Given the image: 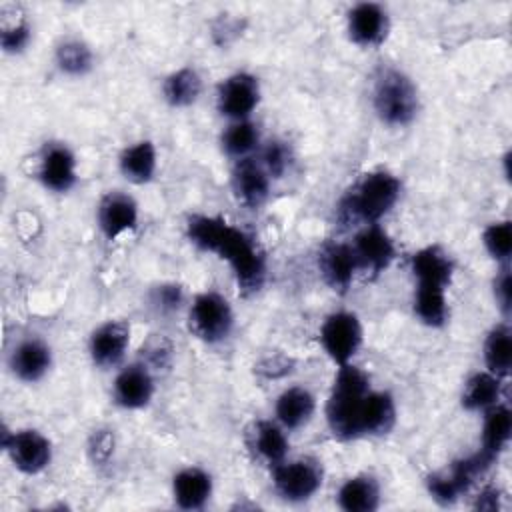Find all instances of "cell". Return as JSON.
<instances>
[{
    "label": "cell",
    "instance_id": "e575fe53",
    "mask_svg": "<svg viewBox=\"0 0 512 512\" xmlns=\"http://www.w3.org/2000/svg\"><path fill=\"white\" fill-rule=\"evenodd\" d=\"M482 242H484L488 254L494 260L508 262L510 252H512V224H510V220L490 224L482 234Z\"/></svg>",
    "mask_w": 512,
    "mask_h": 512
},
{
    "label": "cell",
    "instance_id": "9a60e30c",
    "mask_svg": "<svg viewBox=\"0 0 512 512\" xmlns=\"http://www.w3.org/2000/svg\"><path fill=\"white\" fill-rule=\"evenodd\" d=\"M232 190L244 206L258 208L268 198L270 174L254 158H242L232 170Z\"/></svg>",
    "mask_w": 512,
    "mask_h": 512
},
{
    "label": "cell",
    "instance_id": "836d02e7",
    "mask_svg": "<svg viewBox=\"0 0 512 512\" xmlns=\"http://www.w3.org/2000/svg\"><path fill=\"white\" fill-rule=\"evenodd\" d=\"M56 64L64 74L82 76L92 68V52L80 40H64L56 48Z\"/></svg>",
    "mask_w": 512,
    "mask_h": 512
},
{
    "label": "cell",
    "instance_id": "7a4b0ae2",
    "mask_svg": "<svg viewBox=\"0 0 512 512\" xmlns=\"http://www.w3.org/2000/svg\"><path fill=\"white\" fill-rule=\"evenodd\" d=\"M368 392V376L360 368L352 364H342L338 368L332 392L326 402L328 428L338 440H354L362 436L360 414Z\"/></svg>",
    "mask_w": 512,
    "mask_h": 512
},
{
    "label": "cell",
    "instance_id": "ac0fdd59",
    "mask_svg": "<svg viewBox=\"0 0 512 512\" xmlns=\"http://www.w3.org/2000/svg\"><path fill=\"white\" fill-rule=\"evenodd\" d=\"M154 394V380L146 366L134 364L124 368L114 380V400L122 408H142Z\"/></svg>",
    "mask_w": 512,
    "mask_h": 512
},
{
    "label": "cell",
    "instance_id": "7402d4cb",
    "mask_svg": "<svg viewBox=\"0 0 512 512\" xmlns=\"http://www.w3.org/2000/svg\"><path fill=\"white\" fill-rule=\"evenodd\" d=\"M396 422V408L394 400L388 392H374L370 390L364 398L362 404V414H360V434L366 436H376V434H386L392 430Z\"/></svg>",
    "mask_w": 512,
    "mask_h": 512
},
{
    "label": "cell",
    "instance_id": "4dcf8cb0",
    "mask_svg": "<svg viewBox=\"0 0 512 512\" xmlns=\"http://www.w3.org/2000/svg\"><path fill=\"white\" fill-rule=\"evenodd\" d=\"M414 312L428 326H442L448 316L446 288L436 284H420L414 294Z\"/></svg>",
    "mask_w": 512,
    "mask_h": 512
},
{
    "label": "cell",
    "instance_id": "d590c367",
    "mask_svg": "<svg viewBox=\"0 0 512 512\" xmlns=\"http://www.w3.org/2000/svg\"><path fill=\"white\" fill-rule=\"evenodd\" d=\"M114 454V434L108 428H98L88 440V458L94 466H106Z\"/></svg>",
    "mask_w": 512,
    "mask_h": 512
},
{
    "label": "cell",
    "instance_id": "4fadbf2b",
    "mask_svg": "<svg viewBox=\"0 0 512 512\" xmlns=\"http://www.w3.org/2000/svg\"><path fill=\"white\" fill-rule=\"evenodd\" d=\"M318 268H320L324 282L332 290L346 292L354 280L356 270H358V262H356L352 244L328 242L326 246H322V250L318 254Z\"/></svg>",
    "mask_w": 512,
    "mask_h": 512
},
{
    "label": "cell",
    "instance_id": "f1b7e54d",
    "mask_svg": "<svg viewBox=\"0 0 512 512\" xmlns=\"http://www.w3.org/2000/svg\"><path fill=\"white\" fill-rule=\"evenodd\" d=\"M200 92H202V80L194 68H180L172 72L162 86V94L166 102L174 108L194 104Z\"/></svg>",
    "mask_w": 512,
    "mask_h": 512
},
{
    "label": "cell",
    "instance_id": "1f68e13d",
    "mask_svg": "<svg viewBox=\"0 0 512 512\" xmlns=\"http://www.w3.org/2000/svg\"><path fill=\"white\" fill-rule=\"evenodd\" d=\"M258 128L248 120H234L222 134V148L228 156L248 158V154L258 146Z\"/></svg>",
    "mask_w": 512,
    "mask_h": 512
},
{
    "label": "cell",
    "instance_id": "3957f363",
    "mask_svg": "<svg viewBox=\"0 0 512 512\" xmlns=\"http://www.w3.org/2000/svg\"><path fill=\"white\" fill-rule=\"evenodd\" d=\"M400 196V180L386 170H372L342 198L338 218L344 224H376Z\"/></svg>",
    "mask_w": 512,
    "mask_h": 512
},
{
    "label": "cell",
    "instance_id": "7c38bea8",
    "mask_svg": "<svg viewBox=\"0 0 512 512\" xmlns=\"http://www.w3.org/2000/svg\"><path fill=\"white\" fill-rule=\"evenodd\" d=\"M130 344V324L122 320H110L100 324L90 336V358L100 368L116 366Z\"/></svg>",
    "mask_w": 512,
    "mask_h": 512
},
{
    "label": "cell",
    "instance_id": "44dd1931",
    "mask_svg": "<svg viewBox=\"0 0 512 512\" xmlns=\"http://www.w3.org/2000/svg\"><path fill=\"white\" fill-rule=\"evenodd\" d=\"M52 362L50 348L40 340H24L20 342L10 358L12 372L24 382L40 380Z\"/></svg>",
    "mask_w": 512,
    "mask_h": 512
},
{
    "label": "cell",
    "instance_id": "ab89813d",
    "mask_svg": "<svg viewBox=\"0 0 512 512\" xmlns=\"http://www.w3.org/2000/svg\"><path fill=\"white\" fill-rule=\"evenodd\" d=\"M500 490L496 486H486L478 496H476V502H474V508L476 510H486V512H494L500 508Z\"/></svg>",
    "mask_w": 512,
    "mask_h": 512
},
{
    "label": "cell",
    "instance_id": "d6a6232c",
    "mask_svg": "<svg viewBox=\"0 0 512 512\" xmlns=\"http://www.w3.org/2000/svg\"><path fill=\"white\" fill-rule=\"evenodd\" d=\"M2 32L0 44L6 52H20L30 40V26L14 4L2 6Z\"/></svg>",
    "mask_w": 512,
    "mask_h": 512
},
{
    "label": "cell",
    "instance_id": "cb8c5ba5",
    "mask_svg": "<svg viewBox=\"0 0 512 512\" xmlns=\"http://www.w3.org/2000/svg\"><path fill=\"white\" fill-rule=\"evenodd\" d=\"M510 434H512V414L508 406L494 404L486 408L480 452L494 462L498 454L508 446Z\"/></svg>",
    "mask_w": 512,
    "mask_h": 512
},
{
    "label": "cell",
    "instance_id": "52a82bcc",
    "mask_svg": "<svg viewBox=\"0 0 512 512\" xmlns=\"http://www.w3.org/2000/svg\"><path fill=\"white\" fill-rule=\"evenodd\" d=\"M272 482L282 498L290 502H302L314 496L322 486V466L312 458L280 462L274 466Z\"/></svg>",
    "mask_w": 512,
    "mask_h": 512
},
{
    "label": "cell",
    "instance_id": "f35d334b",
    "mask_svg": "<svg viewBox=\"0 0 512 512\" xmlns=\"http://www.w3.org/2000/svg\"><path fill=\"white\" fill-rule=\"evenodd\" d=\"M182 302V290L178 284H164L156 290L154 294V304L162 310V312H172L178 308V304Z\"/></svg>",
    "mask_w": 512,
    "mask_h": 512
},
{
    "label": "cell",
    "instance_id": "d4e9b609",
    "mask_svg": "<svg viewBox=\"0 0 512 512\" xmlns=\"http://www.w3.org/2000/svg\"><path fill=\"white\" fill-rule=\"evenodd\" d=\"M338 504L346 512H372V510H376L378 504H380L378 482L368 474L348 478L338 490Z\"/></svg>",
    "mask_w": 512,
    "mask_h": 512
},
{
    "label": "cell",
    "instance_id": "74e56055",
    "mask_svg": "<svg viewBox=\"0 0 512 512\" xmlns=\"http://www.w3.org/2000/svg\"><path fill=\"white\" fill-rule=\"evenodd\" d=\"M512 280H510V270L508 266H502L500 274L494 280V298L502 310L504 316L510 314V300H512Z\"/></svg>",
    "mask_w": 512,
    "mask_h": 512
},
{
    "label": "cell",
    "instance_id": "ffe728a7",
    "mask_svg": "<svg viewBox=\"0 0 512 512\" xmlns=\"http://www.w3.org/2000/svg\"><path fill=\"white\" fill-rule=\"evenodd\" d=\"M172 494L182 510H198L212 494V478L202 468H184L172 480Z\"/></svg>",
    "mask_w": 512,
    "mask_h": 512
},
{
    "label": "cell",
    "instance_id": "484cf974",
    "mask_svg": "<svg viewBox=\"0 0 512 512\" xmlns=\"http://www.w3.org/2000/svg\"><path fill=\"white\" fill-rule=\"evenodd\" d=\"M316 402L310 390L302 386H292L284 390L276 400V416L282 422V426L294 430L304 426L312 414H314Z\"/></svg>",
    "mask_w": 512,
    "mask_h": 512
},
{
    "label": "cell",
    "instance_id": "f546056e",
    "mask_svg": "<svg viewBox=\"0 0 512 512\" xmlns=\"http://www.w3.org/2000/svg\"><path fill=\"white\" fill-rule=\"evenodd\" d=\"M502 378L494 376L492 372H478L468 378L462 390V406L466 410H486L498 404L500 398V384Z\"/></svg>",
    "mask_w": 512,
    "mask_h": 512
},
{
    "label": "cell",
    "instance_id": "2e32d148",
    "mask_svg": "<svg viewBox=\"0 0 512 512\" xmlns=\"http://www.w3.org/2000/svg\"><path fill=\"white\" fill-rule=\"evenodd\" d=\"M138 222L136 202L122 192H108L98 204V224L108 240L132 230Z\"/></svg>",
    "mask_w": 512,
    "mask_h": 512
},
{
    "label": "cell",
    "instance_id": "603a6c76",
    "mask_svg": "<svg viewBox=\"0 0 512 512\" xmlns=\"http://www.w3.org/2000/svg\"><path fill=\"white\" fill-rule=\"evenodd\" d=\"M412 272L420 284H436L446 288L450 284L454 264L440 246H428L412 256Z\"/></svg>",
    "mask_w": 512,
    "mask_h": 512
},
{
    "label": "cell",
    "instance_id": "277c9868",
    "mask_svg": "<svg viewBox=\"0 0 512 512\" xmlns=\"http://www.w3.org/2000/svg\"><path fill=\"white\" fill-rule=\"evenodd\" d=\"M372 104L384 124L406 126L418 114V92L406 74L386 68L376 76Z\"/></svg>",
    "mask_w": 512,
    "mask_h": 512
},
{
    "label": "cell",
    "instance_id": "9c48e42d",
    "mask_svg": "<svg viewBox=\"0 0 512 512\" xmlns=\"http://www.w3.org/2000/svg\"><path fill=\"white\" fill-rule=\"evenodd\" d=\"M2 446L14 462V466L24 474L42 472L52 458L50 440L38 430H18L14 434L4 430Z\"/></svg>",
    "mask_w": 512,
    "mask_h": 512
},
{
    "label": "cell",
    "instance_id": "6da1fadb",
    "mask_svg": "<svg viewBox=\"0 0 512 512\" xmlns=\"http://www.w3.org/2000/svg\"><path fill=\"white\" fill-rule=\"evenodd\" d=\"M186 234L194 246L214 252L226 260L236 276V284L244 294L258 292L266 278L264 254L254 240L224 218L194 214L186 222Z\"/></svg>",
    "mask_w": 512,
    "mask_h": 512
},
{
    "label": "cell",
    "instance_id": "8992f818",
    "mask_svg": "<svg viewBox=\"0 0 512 512\" xmlns=\"http://www.w3.org/2000/svg\"><path fill=\"white\" fill-rule=\"evenodd\" d=\"M492 466V460L486 458L480 450L468 458H460L450 464L448 470L430 474L426 480L428 492L432 498L444 506L452 504L458 500L460 494H464L472 482L484 474Z\"/></svg>",
    "mask_w": 512,
    "mask_h": 512
},
{
    "label": "cell",
    "instance_id": "5bb4252c",
    "mask_svg": "<svg viewBox=\"0 0 512 512\" xmlns=\"http://www.w3.org/2000/svg\"><path fill=\"white\" fill-rule=\"evenodd\" d=\"M348 34L358 46L372 48L384 42L388 34V16L380 4L362 2L348 14Z\"/></svg>",
    "mask_w": 512,
    "mask_h": 512
},
{
    "label": "cell",
    "instance_id": "d6986e66",
    "mask_svg": "<svg viewBox=\"0 0 512 512\" xmlns=\"http://www.w3.org/2000/svg\"><path fill=\"white\" fill-rule=\"evenodd\" d=\"M246 442L250 450L272 468L284 462L288 454V438L282 428L270 420H256L246 430Z\"/></svg>",
    "mask_w": 512,
    "mask_h": 512
},
{
    "label": "cell",
    "instance_id": "4316f807",
    "mask_svg": "<svg viewBox=\"0 0 512 512\" xmlns=\"http://www.w3.org/2000/svg\"><path fill=\"white\" fill-rule=\"evenodd\" d=\"M120 170L134 184H144V182L152 180V176L156 172L154 144L148 140H142V142H136L130 148H126L120 154Z\"/></svg>",
    "mask_w": 512,
    "mask_h": 512
},
{
    "label": "cell",
    "instance_id": "8d00e7d4",
    "mask_svg": "<svg viewBox=\"0 0 512 512\" xmlns=\"http://www.w3.org/2000/svg\"><path fill=\"white\" fill-rule=\"evenodd\" d=\"M288 162H290V156H288V148L284 146V142H278V140L268 142V146L262 152L260 164L270 174V178H280L286 172Z\"/></svg>",
    "mask_w": 512,
    "mask_h": 512
},
{
    "label": "cell",
    "instance_id": "30bf717a",
    "mask_svg": "<svg viewBox=\"0 0 512 512\" xmlns=\"http://www.w3.org/2000/svg\"><path fill=\"white\" fill-rule=\"evenodd\" d=\"M260 100V86L252 74L236 72L218 86V110L232 120H244Z\"/></svg>",
    "mask_w": 512,
    "mask_h": 512
},
{
    "label": "cell",
    "instance_id": "ba28073f",
    "mask_svg": "<svg viewBox=\"0 0 512 512\" xmlns=\"http://www.w3.org/2000/svg\"><path fill=\"white\" fill-rule=\"evenodd\" d=\"M320 342L336 364H348L362 344V326L352 312L330 314L320 328Z\"/></svg>",
    "mask_w": 512,
    "mask_h": 512
},
{
    "label": "cell",
    "instance_id": "5b68a950",
    "mask_svg": "<svg viewBox=\"0 0 512 512\" xmlns=\"http://www.w3.org/2000/svg\"><path fill=\"white\" fill-rule=\"evenodd\" d=\"M232 322V308L218 292L198 294L188 310V330L208 344L224 340L232 330Z\"/></svg>",
    "mask_w": 512,
    "mask_h": 512
},
{
    "label": "cell",
    "instance_id": "8fae6325",
    "mask_svg": "<svg viewBox=\"0 0 512 512\" xmlns=\"http://www.w3.org/2000/svg\"><path fill=\"white\" fill-rule=\"evenodd\" d=\"M352 250L356 254L358 268L366 270L370 276L384 272L394 258V244L378 224H366V228L356 234Z\"/></svg>",
    "mask_w": 512,
    "mask_h": 512
},
{
    "label": "cell",
    "instance_id": "e0dca14e",
    "mask_svg": "<svg viewBox=\"0 0 512 512\" xmlns=\"http://www.w3.org/2000/svg\"><path fill=\"white\" fill-rule=\"evenodd\" d=\"M42 184L54 192H68L76 182V158L64 144H48L44 148L38 172Z\"/></svg>",
    "mask_w": 512,
    "mask_h": 512
},
{
    "label": "cell",
    "instance_id": "83f0119b",
    "mask_svg": "<svg viewBox=\"0 0 512 512\" xmlns=\"http://www.w3.org/2000/svg\"><path fill=\"white\" fill-rule=\"evenodd\" d=\"M484 362L494 376H508L512 364V334L508 324H498L488 332L484 342Z\"/></svg>",
    "mask_w": 512,
    "mask_h": 512
}]
</instances>
